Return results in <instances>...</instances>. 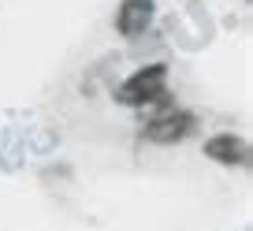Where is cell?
<instances>
[{"label": "cell", "mask_w": 253, "mask_h": 231, "mask_svg": "<svg viewBox=\"0 0 253 231\" xmlns=\"http://www.w3.org/2000/svg\"><path fill=\"white\" fill-rule=\"evenodd\" d=\"M153 23V0H123L116 11V30L123 38H138Z\"/></svg>", "instance_id": "277c9868"}, {"label": "cell", "mask_w": 253, "mask_h": 231, "mask_svg": "<svg viewBox=\"0 0 253 231\" xmlns=\"http://www.w3.org/2000/svg\"><path fill=\"white\" fill-rule=\"evenodd\" d=\"M164 97H168V64H145L116 86V101L126 104V108L160 104Z\"/></svg>", "instance_id": "6da1fadb"}, {"label": "cell", "mask_w": 253, "mask_h": 231, "mask_svg": "<svg viewBox=\"0 0 253 231\" xmlns=\"http://www.w3.org/2000/svg\"><path fill=\"white\" fill-rule=\"evenodd\" d=\"M194 127H198L194 112L168 108V112H160V116H153V120L145 123V138L157 142V145H175V142H182L186 135H194Z\"/></svg>", "instance_id": "7a4b0ae2"}, {"label": "cell", "mask_w": 253, "mask_h": 231, "mask_svg": "<svg viewBox=\"0 0 253 231\" xmlns=\"http://www.w3.org/2000/svg\"><path fill=\"white\" fill-rule=\"evenodd\" d=\"M205 157L216 160V164H227V168H246L250 164V145H246L238 135L223 131V135H212L205 142Z\"/></svg>", "instance_id": "3957f363"}]
</instances>
